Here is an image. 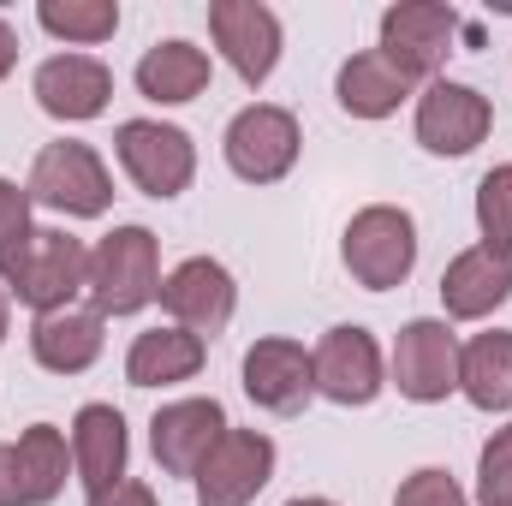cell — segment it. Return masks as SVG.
<instances>
[{
	"mask_svg": "<svg viewBox=\"0 0 512 506\" xmlns=\"http://www.w3.org/2000/svg\"><path fill=\"white\" fill-rule=\"evenodd\" d=\"M0 286L18 304H30L36 316L72 310L78 292L90 286V251H84V239H72L60 227H36L18 251L0 262Z\"/></svg>",
	"mask_w": 512,
	"mask_h": 506,
	"instance_id": "1",
	"label": "cell"
},
{
	"mask_svg": "<svg viewBox=\"0 0 512 506\" xmlns=\"http://www.w3.org/2000/svg\"><path fill=\"white\" fill-rule=\"evenodd\" d=\"M30 203L66 215V221H96L108 215L114 203V179L102 167V155L78 137H60V143H42L36 161H30V179H24Z\"/></svg>",
	"mask_w": 512,
	"mask_h": 506,
	"instance_id": "2",
	"label": "cell"
},
{
	"mask_svg": "<svg viewBox=\"0 0 512 506\" xmlns=\"http://www.w3.org/2000/svg\"><path fill=\"white\" fill-rule=\"evenodd\" d=\"M90 298L102 316H137L161 298V245L149 227H114L90 251Z\"/></svg>",
	"mask_w": 512,
	"mask_h": 506,
	"instance_id": "3",
	"label": "cell"
},
{
	"mask_svg": "<svg viewBox=\"0 0 512 506\" xmlns=\"http://www.w3.org/2000/svg\"><path fill=\"white\" fill-rule=\"evenodd\" d=\"M340 256H346V268H352L358 286L393 292V286H405L411 268H417V221H411L405 209H393V203H370V209H358V215L346 221Z\"/></svg>",
	"mask_w": 512,
	"mask_h": 506,
	"instance_id": "4",
	"label": "cell"
},
{
	"mask_svg": "<svg viewBox=\"0 0 512 506\" xmlns=\"http://www.w3.org/2000/svg\"><path fill=\"white\" fill-rule=\"evenodd\" d=\"M114 155H120L131 185L143 197H155V203L191 191V179H197V143H191V131L161 126V120H126V126L114 131Z\"/></svg>",
	"mask_w": 512,
	"mask_h": 506,
	"instance_id": "5",
	"label": "cell"
},
{
	"mask_svg": "<svg viewBox=\"0 0 512 506\" xmlns=\"http://www.w3.org/2000/svg\"><path fill=\"white\" fill-rule=\"evenodd\" d=\"M453 36H459V18H453V6H435V0H399V6H387L382 12V42H376V54H382L393 72H405L411 84H435V72H441V60L453 54Z\"/></svg>",
	"mask_w": 512,
	"mask_h": 506,
	"instance_id": "6",
	"label": "cell"
},
{
	"mask_svg": "<svg viewBox=\"0 0 512 506\" xmlns=\"http://www.w3.org/2000/svg\"><path fill=\"white\" fill-rule=\"evenodd\" d=\"M221 149H227V167H233L245 185H274V179H286V173L298 167L304 137H298V120H292L286 108L251 102L245 114H233Z\"/></svg>",
	"mask_w": 512,
	"mask_h": 506,
	"instance_id": "7",
	"label": "cell"
},
{
	"mask_svg": "<svg viewBox=\"0 0 512 506\" xmlns=\"http://www.w3.org/2000/svg\"><path fill=\"white\" fill-rule=\"evenodd\" d=\"M393 387L411 405H441L459 393V334L435 316H417L393 340Z\"/></svg>",
	"mask_w": 512,
	"mask_h": 506,
	"instance_id": "8",
	"label": "cell"
},
{
	"mask_svg": "<svg viewBox=\"0 0 512 506\" xmlns=\"http://www.w3.org/2000/svg\"><path fill=\"white\" fill-rule=\"evenodd\" d=\"M310 370H316V393L334 399V405H376V393L387 387L382 370V346L370 328L358 322H340L316 340L310 352Z\"/></svg>",
	"mask_w": 512,
	"mask_h": 506,
	"instance_id": "9",
	"label": "cell"
},
{
	"mask_svg": "<svg viewBox=\"0 0 512 506\" xmlns=\"http://www.w3.org/2000/svg\"><path fill=\"white\" fill-rule=\"evenodd\" d=\"M161 310L173 316V328L197 334V340H215L233 310H239V286L227 274V262L215 256H185L167 280H161Z\"/></svg>",
	"mask_w": 512,
	"mask_h": 506,
	"instance_id": "10",
	"label": "cell"
},
{
	"mask_svg": "<svg viewBox=\"0 0 512 506\" xmlns=\"http://www.w3.org/2000/svg\"><path fill=\"white\" fill-rule=\"evenodd\" d=\"M72 447L54 423H30L18 441H0V506H48L66 489Z\"/></svg>",
	"mask_w": 512,
	"mask_h": 506,
	"instance_id": "11",
	"label": "cell"
},
{
	"mask_svg": "<svg viewBox=\"0 0 512 506\" xmlns=\"http://www.w3.org/2000/svg\"><path fill=\"white\" fill-rule=\"evenodd\" d=\"M227 429H233V423H227L221 399H173V405H161L155 423H149V453H155V465H161L167 477H197L203 459L221 447Z\"/></svg>",
	"mask_w": 512,
	"mask_h": 506,
	"instance_id": "12",
	"label": "cell"
},
{
	"mask_svg": "<svg viewBox=\"0 0 512 506\" xmlns=\"http://www.w3.org/2000/svg\"><path fill=\"white\" fill-rule=\"evenodd\" d=\"M268 477H274V441L262 429H227L191 483L197 506H251L268 489Z\"/></svg>",
	"mask_w": 512,
	"mask_h": 506,
	"instance_id": "13",
	"label": "cell"
},
{
	"mask_svg": "<svg viewBox=\"0 0 512 506\" xmlns=\"http://www.w3.org/2000/svg\"><path fill=\"white\" fill-rule=\"evenodd\" d=\"M495 126V108L483 90L471 84H453V78H435L423 96H417V143L429 155H471Z\"/></svg>",
	"mask_w": 512,
	"mask_h": 506,
	"instance_id": "14",
	"label": "cell"
},
{
	"mask_svg": "<svg viewBox=\"0 0 512 506\" xmlns=\"http://www.w3.org/2000/svg\"><path fill=\"white\" fill-rule=\"evenodd\" d=\"M209 36L251 90L274 78V66H280V18H274V6H262V0H215L209 6Z\"/></svg>",
	"mask_w": 512,
	"mask_h": 506,
	"instance_id": "15",
	"label": "cell"
},
{
	"mask_svg": "<svg viewBox=\"0 0 512 506\" xmlns=\"http://www.w3.org/2000/svg\"><path fill=\"white\" fill-rule=\"evenodd\" d=\"M36 108L48 120H66V126H84L96 114H108V96H114V72L96 60V54H54L36 66Z\"/></svg>",
	"mask_w": 512,
	"mask_h": 506,
	"instance_id": "16",
	"label": "cell"
},
{
	"mask_svg": "<svg viewBox=\"0 0 512 506\" xmlns=\"http://www.w3.org/2000/svg\"><path fill=\"white\" fill-rule=\"evenodd\" d=\"M245 393H251L262 411L274 417H298L310 399H316V370H310V352L298 340H256L245 352Z\"/></svg>",
	"mask_w": 512,
	"mask_h": 506,
	"instance_id": "17",
	"label": "cell"
},
{
	"mask_svg": "<svg viewBox=\"0 0 512 506\" xmlns=\"http://www.w3.org/2000/svg\"><path fill=\"white\" fill-rule=\"evenodd\" d=\"M512 298V251L471 245L441 268V304L453 322H483Z\"/></svg>",
	"mask_w": 512,
	"mask_h": 506,
	"instance_id": "18",
	"label": "cell"
},
{
	"mask_svg": "<svg viewBox=\"0 0 512 506\" xmlns=\"http://www.w3.org/2000/svg\"><path fill=\"white\" fill-rule=\"evenodd\" d=\"M102 322H108V316H102L96 304H72V310L36 316V322H30V358H36L48 376H84V370L102 358V346H108Z\"/></svg>",
	"mask_w": 512,
	"mask_h": 506,
	"instance_id": "19",
	"label": "cell"
},
{
	"mask_svg": "<svg viewBox=\"0 0 512 506\" xmlns=\"http://www.w3.org/2000/svg\"><path fill=\"white\" fill-rule=\"evenodd\" d=\"M126 459H131L126 417L114 405H84L72 417V471H78V483L90 495H102L126 477Z\"/></svg>",
	"mask_w": 512,
	"mask_h": 506,
	"instance_id": "20",
	"label": "cell"
},
{
	"mask_svg": "<svg viewBox=\"0 0 512 506\" xmlns=\"http://www.w3.org/2000/svg\"><path fill=\"white\" fill-rule=\"evenodd\" d=\"M131 78H137V90H143L149 102L179 108V102H197V96L209 90V54H203L197 42H185V36H167V42L143 48V60H137Z\"/></svg>",
	"mask_w": 512,
	"mask_h": 506,
	"instance_id": "21",
	"label": "cell"
},
{
	"mask_svg": "<svg viewBox=\"0 0 512 506\" xmlns=\"http://www.w3.org/2000/svg\"><path fill=\"white\" fill-rule=\"evenodd\" d=\"M209 358V340L185 334V328H143L126 352V381L131 387H173V381H191Z\"/></svg>",
	"mask_w": 512,
	"mask_h": 506,
	"instance_id": "22",
	"label": "cell"
},
{
	"mask_svg": "<svg viewBox=\"0 0 512 506\" xmlns=\"http://www.w3.org/2000/svg\"><path fill=\"white\" fill-rule=\"evenodd\" d=\"M411 90H417V84H411L405 72H393L376 48H370V54H352V60L340 66V78H334V96H340V108H346L352 120H387V114H399V102H405Z\"/></svg>",
	"mask_w": 512,
	"mask_h": 506,
	"instance_id": "23",
	"label": "cell"
},
{
	"mask_svg": "<svg viewBox=\"0 0 512 506\" xmlns=\"http://www.w3.org/2000/svg\"><path fill=\"white\" fill-rule=\"evenodd\" d=\"M459 393L477 411H512V334L489 328L459 346Z\"/></svg>",
	"mask_w": 512,
	"mask_h": 506,
	"instance_id": "24",
	"label": "cell"
},
{
	"mask_svg": "<svg viewBox=\"0 0 512 506\" xmlns=\"http://www.w3.org/2000/svg\"><path fill=\"white\" fill-rule=\"evenodd\" d=\"M36 24L60 42H78V48H96L120 30V6L114 0H42L36 6Z\"/></svg>",
	"mask_w": 512,
	"mask_h": 506,
	"instance_id": "25",
	"label": "cell"
},
{
	"mask_svg": "<svg viewBox=\"0 0 512 506\" xmlns=\"http://www.w3.org/2000/svg\"><path fill=\"white\" fill-rule=\"evenodd\" d=\"M477 233H483V245L512 251V161L477 179Z\"/></svg>",
	"mask_w": 512,
	"mask_h": 506,
	"instance_id": "26",
	"label": "cell"
},
{
	"mask_svg": "<svg viewBox=\"0 0 512 506\" xmlns=\"http://www.w3.org/2000/svg\"><path fill=\"white\" fill-rule=\"evenodd\" d=\"M477 501L483 506H512V423L495 429L477 453Z\"/></svg>",
	"mask_w": 512,
	"mask_h": 506,
	"instance_id": "27",
	"label": "cell"
},
{
	"mask_svg": "<svg viewBox=\"0 0 512 506\" xmlns=\"http://www.w3.org/2000/svg\"><path fill=\"white\" fill-rule=\"evenodd\" d=\"M393 506H471V501H465V489H459V477H453V471L423 465V471H411V477L399 483Z\"/></svg>",
	"mask_w": 512,
	"mask_h": 506,
	"instance_id": "28",
	"label": "cell"
},
{
	"mask_svg": "<svg viewBox=\"0 0 512 506\" xmlns=\"http://www.w3.org/2000/svg\"><path fill=\"white\" fill-rule=\"evenodd\" d=\"M30 233H36V227H30V191H24L18 179H0V262L18 251Z\"/></svg>",
	"mask_w": 512,
	"mask_h": 506,
	"instance_id": "29",
	"label": "cell"
},
{
	"mask_svg": "<svg viewBox=\"0 0 512 506\" xmlns=\"http://www.w3.org/2000/svg\"><path fill=\"white\" fill-rule=\"evenodd\" d=\"M90 506H155V489H149V483H137V477H120L114 489L90 495Z\"/></svg>",
	"mask_w": 512,
	"mask_h": 506,
	"instance_id": "30",
	"label": "cell"
},
{
	"mask_svg": "<svg viewBox=\"0 0 512 506\" xmlns=\"http://www.w3.org/2000/svg\"><path fill=\"white\" fill-rule=\"evenodd\" d=\"M18 66V36H12V24L0 18V84H6V72Z\"/></svg>",
	"mask_w": 512,
	"mask_h": 506,
	"instance_id": "31",
	"label": "cell"
},
{
	"mask_svg": "<svg viewBox=\"0 0 512 506\" xmlns=\"http://www.w3.org/2000/svg\"><path fill=\"white\" fill-rule=\"evenodd\" d=\"M6 328H12V292L0 286V340H6Z\"/></svg>",
	"mask_w": 512,
	"mask_h": 506,
	"instance_id": "32",
	"label": "cell"
},
{
	"mask_svg": "<svg viewBox=\"0 0 512 506\" xmlns=\"http://www.w3.org/2000/svg\"><path fill=\"white\" fill-rule=\"evenodd\" d=\"M286 506H340V501H328V495H298V501H286Z\"/></svg>",
	"mask_w": 512,
	"mask_h": 506,
	"instance_id": "33",
	"label": "cell"
}]
</instances>
